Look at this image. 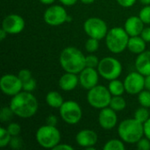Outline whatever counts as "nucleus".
<instances>
[{"label":"nucleus","mask_w":150,"mask_h":150,"mask_svg":"<svg viewBox=\"0 0 150 150\" xmlns=\"http://www.w3.org/2000/svg\"><path fill=\"white\" fill-rule=\"evenodd\" d=\"M112 94L108 88L104 85H96L92 89L88 91L87 101L91 106L95 109H103L110 105L112 99Z\"/></svg>","instance_id":"6"},{"label":"nucleus","mask_w":150,"mask_h":150,"mask_svg":"<svg viewBox=\"0 0 150 150\" xmlns=\"http://www.w3.org/2000/svg\"><path fill=\"white\" fill-rule=\"evenodd\" d=\"M18 76L22 81V83L25 82V81H27V80H29V79H31L33 77L31 71L29 69H23L19 70L18 73Z\"/></svg>","instance_id":"36"},{"label":"nucleus","mask_w":150,"mask_h":150,"mask_svg":"<svg viewBox=\"0 0 150 150\" xmlns=\"http://www.w3.org/2000/svg\"><path fill=\"white\" fill-rule=\"evenodd\" d=\"M118 134L120 139L129 144L136 143L144 135L143 124L134 119H127L120 123Z\"/></svg>","instance_id":"3"},{"label":"nucleus","mask_w":150,"mask_h":150,"mask_svg":"<svg viewBox=\"0 0 150 150\" xmlns=\"http://www.w3.org/2000/svg\"><path fill=\"white\" fill-rule=\"evenodd\" d=\"M72 20V18L69 15V17H68V18H67V22H69V21H71Z\"/></svg>","instance_id":"48"},{"label":"nucleus","mask_w":150,"mask_h":150,"mask_svg":"<svg viewBox=\"0 0 150 150\" xmlns=\"http://www.w3.org/2000/svg\"><path fill=\"white\" fill-rule=\"evenodd\" d=\"M0 89L7 96L13 97L23 90V83L18 76L5 74L0 79Z\"/></svg>","instance_id":"11"},{"label":"nucleus","mask_w":150,"mask_h":150,"mask_svg":"<svg viewBox=\"0 0 150 150\" xmlns=\"http://www.w3.org/2000/svg\"><path fill=\"white\" fill-rule=\"evenodd\" d=\"M116 1L120 6L125 7V8L132 7L136 3V0H116Z\"/></svg>","instance_id":"38"},{"label":"nucleus","mask_w":150,"mask_h":150,"mask_svg":"<svg viewBox=\"0 0 150 150\" xmlns=\"http://www.w3.org/2000/svg\"><path fill=\"white\" fill-rule=\"evenodd\" d=\"M136 71L142 74L143 76L150 75V51L145 50L144 52L138 54L135 60Z\"/></svg>","instance_id":"19"},{"label":"nucleus","mask_w":150,"mask_h":150,"mask_svg":"<svg viewBox=\"0 0 150 150\" xmlns=\"http://www.w3.org/2000/svg\"><path fill=\"white\" fill-rule=\"evenodd\" d=\"M139 104L146 108H150V91H142L138 94Z\"/></svg>","instance_id":"26"},{"label":"nucleus","mask_w":150,"mask_h":150,"mask_svg":"<svg viewBox=\"0 0 150 150\" xmlns=\"http://www.w3.org/2000/svg\"><path fill=\"white\" fill-rule=\"evenodd\" d=\"M124 29L130 37L139 36L144 29V23L139 16H132L126 20Z\"/></svg>","instance_id":"17"},{"label":"nucleus","mask_w":150,"mask_h":150,"mask_svg":"<svg viewBox=\"0 0 150 150\" xmlns=\"http://www.w3.org/2000/svg\"><path fill=\"white\" fill-rule=\"evenodd\" d=\"M126 149L124 142L118 139H112L108 141L103 147L104 150H124Z\"/></svg>","instance_id":"24"},{"label":"nucleus","mask_w":150,"mask_h":150,"mask_svg":"<svg viewBox=\"0 0 150 150\" xmlns=\"http://www.w3.org/2000/svg\"><path fill=\"white\" fill-rule=\"evenodd\" d=\"M98 141V136L97 133L91 129H83L78 132L76 135V143L84 149L89 147H93L97 144Z\"/></svg>","instance_id":"16"},{"label":"nucleus","mask_w":150,"mask_h":150,"mask_svg":"<svg viewBox=\"0 0 150 150\" xmlns=\"http://www.w3.org/2000/svg\"><path fill=\"white\" fill-rule=\"evenodd\" d=\"M141 37L146 42H150V27H144L141 33Z\"/></svg>","instance_id":"39"},{"label":"nucleus","mask_w":150,"mask_h":150,"mask_svg":"<svg viewBox=\"0 0 150 150\" xmlns=\"http://www.w3.org/2000/svg\"><path fill=\"white\" fill-rule=\"evenodd\" d=\"M142 4H145V5H149L150 4V0H140Z\"/></svg>","instance_id":"47"},{"label":"nucleus","mask_w":150,"mask_h":150,"mask_svg":"<svg viewBox=\"0 0 150 150\" xmlns=\"http://www.w3.org/2000/svg\"><path fill=\"white\" fill-rule=\"evenodd\" d=\"M127 49L133 54H140L146 50V41L141 37V35L132 36L129 38Z\"/></svg>","instance_id":"20"},{"label":"nucleus","mask_w":150,"mask_h":150,"mask_svg":"<svg viewBox=\"0 0 150 150\" xmlns=\"http://www.w3.org/2000/svg\"><path fill=\"white\" fill-rule=\"evenodd\" d=\"M39 1L44 4H52L55 2V0H39Z\"/></svg>","instance_id":"45"},{"label":"nucleus","mask_w":150,"mask_h":150,"mask_svg":"<svg viewBox=\"0 0 150 150\" xmlns=\"http://www.w3.org/2000/svg\"><path fill=\"white\" fill-rule=\"evenodd\" d=\"M13 115H15V113L13 112L12 109L10 107V105L4 106L1 109V112H0V120L3 123L8 122L12 119Z\"/></svg>","instance_id":"27"},{"label":"nucleus","mask_w":150,"mask_h":150,"mask_svg":"<svg viewBox=\"0 0 150 150\" xmlns=\"http://www.w3.org/2000/svg\"><path fill=\"white\" fill-rule=\"evenodd\" d=\"M10 107L16 116L22 119H29L36 114L39 104L32 92L22 91L11 98Z\"/></svg>","instance_id":"1"},{"label":"nucleus","mask_w":150,"mask_h":150,"mask_svg":"<svg viewBox=\"0 0 150 150\" xmlns=\"http://www.w3.org/2000/svg\"><path fill=\"white\" fill-rule=\"evenodd\" d=\"M130 36L122 27H113L108 30L105 36V44L107 48L113 54H120L126 48Z\"/></svg>","instance_id":"4"},{"label":"nucleus","mask_w":150,"mask_h":150,"mask_svg":"<svg viewBox=\"0 0 150 150\" xmlns=\"http://www.w3.org/2000/svg\"><path fill=\"white\" fill-rule=\"evenodd\" d=\"M57 123H58V119L54 114H51V115L47 116V119H46V124L47 125L53 126V127H56Z\"/></svg>","instance_id":"37"},{"label":"nucleus","mask_w":150,"mask_h":150,"mask_svg":"<svg viewBox=\"0 0 150 150\" xmlns=\"http://www.w3.org/2000/svg\"><path fill=\"white\" fill-rule=\"evenodd\" d=\"M6 129H7V131L9 132V134L11 136H18L21 133V127H20V125L18 124V123H15V122L10 123L7 126Z\"/></svg>","instance_id":"32"},{"label":"nucleus","mask_w":150,"mask_h":150,"mask_svg":"<svg viewBox=\"0 0 150 150\" xmlns=\"http://www.w3.org/2000/svg\"><path fill=\"white\" fill-rule=\"evenodd\" d=\"M59 87L64 91H71L76 89L79 83V76L77 74L66 72L59 79Z\"/></svg>","instance_id":"18"},{"label":"nucleus","mask_w":150,"mask_h":150,"mask_svg":"<svg viewBox=\"0 0 150 150\" xmlns=\"http://www.w3.org/2000/svg\"><path fill=\"white\" fill-rule=\"evenodd\" d=\"M83 30L89 37L98 39V40L105 38L108 33L105 21L96 17H91L86 19L83 24Z\"/></svg>","instance_id":"9"},{"label":"nucleus","mask_w":150,"mask_h":150,"mask_svg":"<svg viewBox=\"0 0 150 150\" xmlns=\"http://www.w3.org/2000/svg\"><path fill=\"white\" fill-rule=\"evenodd\" d=\"M97 69L103 78L111 81L117 79L121 75L122 65L116 58L107 56L99 61Z\"/></svg>","instance_id":"7"},{"label":"nucleus","mask_w":150,"mask_h":150,"mask_svg":"<svg viewBox=\"0 0 150 150\" xmlns=\"http://www.w3.org/2000/svg\"><path fill=\"white\" fill-rule=\"evenodd\" d=\"M46 103L53 108H60L64 103L63 97L57 91H49L46 96Z\"/></svg>","instance_id":"21"},{"label":"nucleus","mask_w":150,"mask_h":150,"mask_svg":"<svg viewBox=\"0 0 150 150\" xmlns=\"http://www.w3.org/2000/svg\"><path fill=\"white\" fill-rule=\"evenodd\" d=\"M69 14L62 5H51L44 12V21L51 26H58L67 22Z\"/></svg>","instance_id":"10"},{"label":"nucleus","mask_w":150,"mask_h":150,"mask_svg":"<svg viewBox=\"0 0 150 150\" xmlns=\"http://www.w3.org/2000/svg\"><path fill=\"white\" fill-rule=\"evenodd\" d=\"M99 40L95 38H89L85 43V49L88 53H94L99 47Z\"/></svg>","instance_id":"29"},{"label":"nucleus","mask_w":150,"mask_h":150,"mask_svg":"<svg viewBox=\"0 0 150 150\" xmlns=\"http://www.w3.org/2000/svg\"><path fill=\"white\" fill-rule=\"evenodd\" d=\"M9 146L12 149H19L23 146V140L19 137V135H18V136H11V139Z\"/></svg>","instance_id":"34"},{"label":"nucleus","mask_w":150,"mask_h":150,"mask_svg":"<svg viewBox=\"0 0 150 150\" xmlns=\"http://www.w3.org/2000/svg\"><path fill=\"white\" fill-rule=\"evenodd\" d=\"M150 118V112L148 110V108L146 107H140L138 108L135 112H134V119L137 120L138 121H140L141 123H144L146 122Z\"/></svg>","instance_id":"25"},{"label":"nucleus","mask_w":150,"mask_h":150,"mask_svg":"<svg viewBox=\"0 0 150 150\" xmlns=\"http://www.w3.org/2000/svg\"><path fill=\"white\" fill-rule=\"evenodd\" d=\"M85 57L78 48L68 47L61 52L59 62L62 69L65 72L79 74L86 67Z\"/></svg>","instance_id":"2"},{"label":"nucleus","mask_w":150,"mask_h":150,"mask_svg":"<svg viewBox=\"0 0 150 150\" xmlns=\"http://www.w3.org/2000/svg\"><path fill=\"white\" fill-rule=\"evenodd\" d=\"M36 141L38 144L47 149H54L61 142V133L56 127L45 125L38 128L36 132Z\"/></svg>","instance_id":"5"},{"label":"nucleus","mask_w":150,"mask_h":150,"mask_svg":"<svg viewBox=\"0 0 150 150\" xmlns=\"http://www.w3.org/2000/svg\"><path fill=\"white\" fill-rule=\"evenodd\" d=\"M109 107H111L115 112H121L127 107V101L122 96H112Z\"/></svg>","instance_id":"23"},{"label":"nucleus","mask_w":150,"mask_h":150,"mask_svg":"<svg viewBox=\"0 0 150 150\" xmlns=\"http://www.w3.org/2000/svg\"><path fill=\"white\" fill-rule=\"evenodd\" d=\"M11 139V135L9 134L6 128L2 127L0 128V147L4 148L8 146L10 144Z\"/></svg>","instance_id":"28"},{"label":"nucleus","mask_w":150,"mask_h":150,"mask_svg":"<svg viewBox=\"0 0 150 150\" xmlns=\"http://www.w3.org/2000/svg\"><path fill=\"white\" fill-rule=\"evenodd\" d=\"M7 34H8V33H6V31L4 30L3 28H1V29H0V40L3 41V40L6 38Z\"/></svg>","instance_id":"44"},{"label":"nucleus","mask_w":150,"mask_h":150,"mask_svg":"<svg viewBox=\"0 0 150 150\" xmlns=\"http://www.w3.org/2000/svg\"><path fill=\"white\" fill-rule=\"evenodd\" d=\"M108 90L111 92L112 96H122L126 91L124 82L118 80V78L111 80L108 85Z\"/></svg>","instance_id":"22"},{"label":"nucleus","mask_w":150,"mask_h":150,"mask_svg":"<svg viewBox=\"0 0 150 150\" xmlns=\"http://www.w3.org/2000/svg\"><path fill=\"white\" fill-rule=\"evenodd\" d=\"M74 148L71 145H69L67 143H59L57 146H55L53 150H73Z\"/></svg>","instance_id":"41"},{"label":"nucleus","mask_w":150,"mask_h":150,"mask_svg":"<svg viewBox=\"0 0 150 150\" xmlns=\"http://www.w3.org/2000/svg\"><path fill=\"white\" fill-rule=\"evenodd\" d=\"M118 122V117L116 112L111 107H105L100 110L98 115V123L100 127L105 130L112 129Z\"/></svg>","instance_id":"15"},{"label":"nucleus","mask_w":150,"mask_h":150,"mask_svg":"<svg viewBox=\"0 0 150 150\" xmlns=\"http://www.w3.org/2000/svg\"><path fill=\"white\" fill-rule=\"evenodd\" d=\"M124 85L126 91L130 95H138L145 89V76L138 71L129 73L125 80Z\"/></svg>","instance_id":"12"},{"label":"nucleus","mask_w":150,"mask_h":150,"mask_svg":"<svg viewBox=\"0 0 150 150\" xmlns=\"http://www.w3.org/2000/svg\"><path fill=\"white\" fill-rule=\"evenodd\" d=\"M35 89H36V80L33 77H32L31 79L25 82H23V91L32 92Z\"/></svg>","instance_id":"33"},{"label":"nucleus","mask_w":150,"mask_h":150,"mask_svg":"<svg viewBox=\"0 0 150 150\" xmlns=\"http://www.w3.org/2000/svg\"><path fill=\"white\" fill-rule=\"evenodd\" d=\"M136 147L139 150H150V140L147 137L142 138L136 142Z\"/></svg>","instance_id":"35"},{"label":"nucleus","mask_w":150,"mask_h":150,"mask_svg":"<svg viewBox=\"0 0 150 150\" xmlns=\"http://www.w3.org/2000/svg\"><path fill=\"white\" fill-rule=\"evenodd\" d=\"M65 6H72L76 4L77 0H59Z\"/></svg>","instance_id":"42"},{"label":"nucleus","mask_w":150,"mask_h":150,"mask_svg":"<svg viewBox=\"0 0 150 150\" xmlns=\"http://www.w3.org/2000/svg\"><path fill=\"white\" fill-rule=\"evenodd\" d=\"M98 69L85 67L79 73V83L83 89L89 91L98 84Z\"/></svg>","instance_id":"14"},{"label":"nucleus","mask_w":150,"mask_h":150,"mask_svg":"<svg viewBox=\"0 0 150 150\" xmlns=\"http://www.w3.org/2000/svg\"><path fill=\"white\" fill-rule=\"evenodd\" d=\"M143 130H144V135L150 140V118L143 123Z\"/></svg>","instance_id":"40"},{"label":"nucleus","mask_w":150,"mask_h":150,"mask_svg":"<svg viewBox=\"0 0 150 150\" xmlns=\"http://www.w3.org/2000/svg\"><path fill=\"white\" fill-rule=\"evenodd\" d=\"M59 113L62 120L69 125H76L80 122L83 116L81 106L73 100L64 101L59 108Z\"/></svg>","instance_id":"8"},{"label":"nucleus","mask_w":150,"mask_h":150,"mask_svg":"<svg viewBox=\"0 0 150 150\" xmlns=\"http://www.w3.org/2000/svg\"><path fill=\"white\" fill-rule=\"evenodd\" d=\"M139 17L144 24H150V4L146 5L141 10Z\"/></svg>","instance_id":"31"},{"label":"nucleus","mask_w":150,"mask_h":150,"mask_svg":"<svg viewBox=\"0 0 150 150\" xmlns=\"http://www.w3.org/2000/svg\"><path fill=\"white\" fill-rule=\"evenodd\" d=\"M2 28L8 34L20 33L25 28V20L18 14H9L3 19Z\"/></svg>","instance_id":"13"},{"label":"nucleus","mask_w":150,"mask_h":150,"mask_svg":"<svg viewBox=\"0 0 150 150\" xmlns=\"http://www.w3.org/2000/svg\"><path fill=\"white\" fill-rule=\"evenodd\" d=\"M145 89L150 91V75L145 76Z\"/></svg>","instance_id":"43"},{"label":"nucleus","mask_w":150,"mask_h":150,"mask_svg":"<svg viewBox=\"0 0 150 150\" xmlns=\"http://www.w3.org/2000/svg\"><path fill=\"white\" fill-rule=\"evenodd\" d=\"M99 64L98 58L94 54H89L85 57V65L88 68H94L97 69Z\"/></svg>","instance_id":"30"},{"label":"nucleus","mask_w":150,"mask_h":150,"mask_svg":"<svg viewBox=\"0 0 150 150\" xmlns=\"http://www.w3.org/2000/svg\"><path fill=\"white\" fill-rule=\"evenodd\" d=\"M83 4H92V3H94L96 0H80Z\"/></svg>","instance_id":"46"}]
</instances>
